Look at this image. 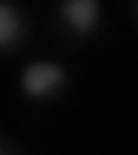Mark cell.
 <instances>
[{
  "label": "cell",
  "mask_w": 138,
  "mask_h": 155,
  "mask_svg": "<svg viewBox=\"0 0 138 155\" xmlns=\"http://www.w3.org/2000/svg\"><path fill=\"white\" fill-rule=\"evenodd\" d=\"M63 81H66V75H63V69L55 66V63H32V66L23 72V89H26V95H32V98H46V95H52L58 86H63Z\"/></svg>",
  "instance_id": "6da1fadb"
},
{
  "label": "cell",
  "mask_w": 138,
  "mask_h": 155,
  "mask_svg": "<svg viewBox=\"0 0 138 155\" xmlns=\"http://www.w3.org/2000/svg\"><path fill=\"white\" fill-rule=\"evenodd\" d=\"M0 155H12V147L6 144V141H0Z\"/></svg>",
  "instance_id": "277c9868"
},
{
  "label": "cell",
  "mask_w": 138,
  "mask_h": 155,
  "mask_svg": "<svg viewBox=\"0 0 138 155\" xmlns=\"http://www.w3.org/2000/svg\"><path fill=\"white\" fill-rule=\"evenodd\" d=\"M23 38V20L17 9L6 0H0V49H12Z\"/></svg>",
  "instance_id": "3957f363"
},
{
  "label": "cell",
  "mask_w": 138,
  "mask_h": 155,
  "mask_svg": "<svg viewBox=\"0 0 138 155\" xmlns=\"http://www.w3.org/2000/svg\"><path fill=\"white\" fill-rule=\"evenodd\" d=\"M61 15L78 35H86L98 23V0H63Z\"/></svg>",
  "instance_id": "7a4b0ae2"
}]
</instances>
